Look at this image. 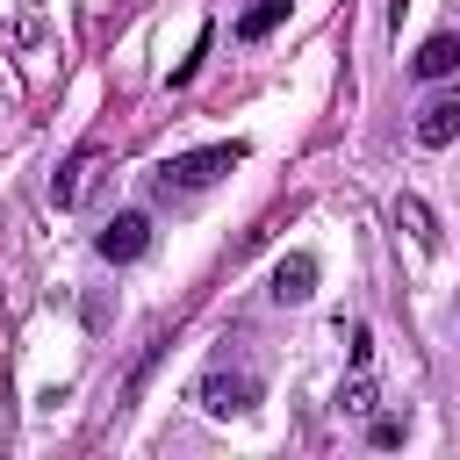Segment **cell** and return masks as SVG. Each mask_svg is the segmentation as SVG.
<instances>
[{
	"label": "cell",
	"mask_w": 460,
	"mask_h": 460,
	"mask_svg": "<svg viewBox=\"0 0 460 460\" xmlns=\"http://www.w3.org/2000/svg\"><path fill=\"white\" fill-rule=\"evenodd\" d=\"M230 165H244V144H201V151H180L165 172H158V187L172 194V187H208V180H223Z\"/></svg>",
	"instance_id": "cell-1"
},
{
	"label": "cell",
	"mask_w": 460,
	"mask_h": 460,
	"mask_svg": "<svg viewBox=\"0 0 460 460\" xmlns=\"http://www.w3.org/2000/svg\"><path fill=\"white\" fill-rule=\"evenodd\" d=\"M93 252H101L108 266H129V259H144V252H151V216H144V208H122V216H115V223L93 237Z\"/></svg>",
	"instance_id": "cell-2"
},
{
	"label": "cell",
	"mask_w": 460,
	"mask_h": 460,
	"mask_svg": "<svg viewBox=\"0 0 460 460\" xmlns=\"http://www.w3.org/2000/svg\"><path fill=\"white\" fill-rule=\"evenodd\" d=\"M460 137V86H446V93H431L424 108H417V144L424 151H438V144H453Z\"/></svg>",
	"instance_id": "cell-3"
},
{
	"label": "cell",
	"mask_w": 460,
	"mask_h": 460,
	"mask_svg": "<svg viewBox=\"0 0 460 460\" xmlns=\"http://www.w3.org/2000/svg\"><path fill=\"white\" fill-rule=\"evenodd\" d=\"M201 402H208L216 417H237V410L259 402V381H252V374H208V381H201Z\"/></svg>",
	"instance_id": "cell-4"
},
{
	"label": "cell",
	"mask_w": 460,
	"mask_h": 460,
	"mask_svg": "<svg viewBox=\"0 0 460 460\" xmlns=\"http://www.w3.org/2000/svg\"><path fill=\"white\" fill-rule=\"evenodd\" d=\"M410 72H417V79H453V72H460V36H453V29L424 36L417 58H410Z\"/></svg>",
	"instance_id": "cell-5"
},
{
	"label": "cell",
	"mask_w": 460,
	"mask_h": 460,
	"mask_svg": "<svg viewBox=\"0 0 460 460\" xmlns=\"http://www.w3.org/2000/svg\"><path fill=\"white\" fill-rule=\"evenodd\" d=\"M93 158H101V144H79V151L58 165V180H50V201H58V208H72V201L86 194V172H93Z\"/></svg>",
	"instance_id": "cell-6"
},
{
	"label": "cell",
	"mask_w": 460,
	"mask_h": 460,
	"mask_svg": "<svg viewBox=\"0 0 460 460\" xmlns=\"http://www.w3.org/2000/svg\"><path fill=\"white\" fill-rule=\"evenodd\" d=\"M309 295H316V259H309V252L280 259V266H273V302H309Z\"/></svg>",
	"instance_id": "cell-7"
},
{
	"label": "cell",
	"mask_w": 460,
	"mask_h": 460,
	"mask_svg": "<svg viewBox=\"0 0 460 460\" xmlns=\"http://www.w3.org/2000/svg\"><path fill=\"white\" fill-rule=\"evenodd\" d=\"M288 7H295V0H259V7H244V14H237V36H244V43L273 36V29L288 22Z\"/></svg>",
	"instance_id": "cell-8"
},
{
	"label": "cell",
	"mask_w": 460,
	"mask_h": 460,
	"mask_svg": "<svg viewBox=\"0 0 460 460\" xmlns=\"http://www.w3.org/2000/svg\"><path fill=\"white\" fill-rule=\"evenodd\" d=\"M395 223H402V230H410V237H417V244H424V252H431V244H438V230H431V208H424V201H417V194H402V201H395Z\"/></svg>",
	"instance_id": "cell-9"
},
{
	"label": "cell",
	"mask_w": 460,
	"mask_h": 460,
	"mask_svg": "<svg viewBox=\"0 0 460 460\" xmlns=\"http://www.w3.org/2000/svg\"><path fill=\"white\" fill-rule=\"evenodd\" d=\"M338 410H352V417H367V410H374V381H367V367L338 388Z\"/></svg>",
	"instance_id": "cell-10"
},
{
	"label": "cell",
	"mask_w": 460,
	"mask_h": 460,
	"mask_svg": "<svg viewBox=\"0 0 460 460\" xmlns=\"http://www.w3.org/2000/svg\"><path fill=\"white\" fill-rule=\"evenodd\" d=\"M374 446H402V417H374Z\"/></svg>",
	"instance_id": "cell-11"
}]
</instances>
